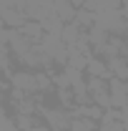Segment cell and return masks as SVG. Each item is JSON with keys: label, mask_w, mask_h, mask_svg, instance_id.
Returning a JSON list of instances; mask_svg holds the SVG:
<instances>
[{"label": "cell", "mask_w": 128, "mask_h": 131, "mask_svg": "<svg viewBox=\"0 0 128 131\" xmlns=\"http://www.w3.org/2000/svg\"><path fill=\"white\" fill-rule=\"evenodd\" d=\"M108 93H111V106L113 108L128 106V81L111 76V78H108Z\"/></svg>", "instance_id": "6da1fadb"}, {"label": "cell", "mask_w": 128, "mask_h": 131, "mask_svg": "<svg viewBox=\"0 0 128 131\" xmlns=\"http://www.w3.org/2000/svg\"><path fill=\"white\" fill-rule=\"evenodd\" d=\"M8 81L13 88H20V91H25V93H35V81H33V71H25V68H20V71H13L10 76H8Z\"/></svg>", "instance_id": "7a4b0ae2"}, {"label": "cell", "mask_w": 128, "mask_h": 131, "mask_svg": "<svg viewBox=\"0 0 128 131\" xmlns=\"http://www.w3.org/2000/svg\"><path fill=\"white\" fill-rule=\"evenodd\" d=\"M85 76H96V78H111V71H108V66L103 58H98V56H91L88 58V63H85V71H83Z\"/></svg>", "instance_id": "3957f363"}, {"label": "cell", "mask_w": 128, "mask_h": 131, "mask_svg": "<svg viewBox=\"0 0 128 131\" xmlns=\"http://www.w3.org/2000/svg\"><path fill=\"white\" fill-rule=\"evenodd\" d=\"M0 18H3L5 28H20L28 20V15L23 10H18V8H0Z\"/></svg>", "instance_id": "277c9868"}, {"label": "cell", "mask_w": 128, "mask_h": 131, "mask_svg": "<svg viewBox=\"0 0 128 131\" xmlns=\"http://www.w3.org/2000/svg\"><path fill=\"white\" fill-rule=\"evenodd\" d=\"M18 33H20L23 38H28L30 43H40V40H43V25H40L38 20H25V23L18 28Z\"/></svg>", "instance_id": "5b68a950"}, {"label": "cell", "mask_w": 128, "mask_h": 131, "mask_svg": "<svg viewBox=\"0 0 128 131\" xmlns=\"http://www.w3.org/2000/svg\"><path fill=\"white\" fill-rule=\"evenodd\" d=\"M50 8H53V15H58L63 23L73 20V15H75V5H73L70 0H53Z\"/></svg>", "instance_id": "8992f818"}, {"label": "cell", "mask_w": 128, "mask_h": 131, "mask_svg": "<svg viewBox=\"0 0 128 131\" xmlns=\"http://www.w3.org/2000/svg\"><path fill=\"white\" fill-rule=\"evenodd\" d=\"M106 66H108L111 76L128 81V61L123 58V56H113V58H108V61H106Z\"/></svg>", "instance_id": "52a82bcc"}, {"label": "cell", "mask_w": 128, "mask_h": 131, "mask_svg": "<svg viewBox=\"0 0 128 131\" xmlns=\"http://www.w3.org/2000/svg\"><path fill=\"white\" fill-rule=\"evenodd\" d=\"M73 20L80 25V30H88V28L96 23V13H93L91 8L80 5V8H75V15H73Z\"/></svg>", "instance_id": "ba28073f"}, {"label": "cell", "mask_w": 128, "mask_h": 131, "mask_svg": "<svg viewBox=\"0 0 128 131\" xmlns=\"http://www.w3.org/2000/svg\"><path fill=\"white\" fill-rule=\"evenodd\" d=\"M80 25L75 23V20H68V23H63V30H60V40H63L65 46H73L75 40H78V35H80Z\"/></svg>", "instance_id": "9c48e42d"}, {"label": "cell", "mask_w": 128, "mask_h": 131, "mask_svg": "<svg viewBox=\"0 0 128 131\" xmlns=\"http://www.w3.org/2000/svg\"><path fill=\"white\" fill-rule=\"evenodd\" d=\"M68 129H70V131H98V121H93V118H83V116H70Z\"/></svg>", "instance_id": "30bf717a"}, {"label": "cell", "mask_w": 128, "mask_h": 131, "mask_svg": "<svg viewBox=\"0 0 128 131\" xmlns=\"http://www.w3.org/2000/svg\"><path fill=\"white\" fill-rule=\"evenodd\" d=\"M10 121L18 126V131H28V129H33L35 124H40L35 116H25V114H13V118H10Z\"/></svg>", "instance_id": "8fae6325"}, {"label": "cell", "mask_w": 128, "mask_h": 131, "mask_svg": "<svg viewBox=\"0 0 128 131\" xmlns=\"http://www.w3.org/2000/svg\"><path fill=\"white\" fill-rule=\"evenodd\" d=\"M98 131H126V124H121V121H100Z\"/></svg>", "instance_id": "7c38bea8"}, {"label": "cell", "mask_w": 128, "mask_h": 131, "mask_svg": "<svg viewBox=\"0 0 128 131\" xmlns=\"http://www.w3.org/2000/svg\"><path fill=\"white\" fill-rule=\"evenodd\" d=\"M118 121L128 126V106H123V108H118Z\"/></svg>", "instance_id": "4fadbf2b"}, {"label": "cell", "mask_w": 128, "mask_h": 131, "mask_svg": "<svg viewBox=\"0 0 128 131\" xmlns=\"http://www.w3.org/2000/svg\"><path fill=\"white\" fill-rule=\"evenodd\" d=\"M8 35H10L8 28H0V46H8Z\"/></svg>", "instance_id": "5bb4252c"}, {"label": "cell", "mask_w": 128, "mask_h": 131, "mask_svg": "<svg viewBox=\"0 0 128 131\" xmlns=\"http://www.w3.org/2000/svg\"><path fill=\"white\" fill-rule=\"evenodd\" d=\"M28 131H50V126H45V124H35V126L28 129Z\"/></svg>", "instance_id": "9a60e30c"}, {"label": "cell", "mask_w": 128, "mask_h": 131, "mask_svg": "<svg viewBox=\"0 0 128 131\" xmlns=\"http://www.w3.org/2000/svg\"><path fill=\"white\" fill-rule=\"evenodd\" d=\"M58 131H70V129H58Z\"/></svg>", "instance_id": "2e32d148"}, {"label": "cell", "mask_w": 128, "mask_h": 131, "mask_svg": "<svg viewBox=\"0 0 128 131\" xmlns=\"http://www.w3.org/2000/svg\"><path fill=\"white\" fill-rule=\"evenodd\" d=\"M126 131H128V126H126Z\"/></svg>", "instance_id": "e0dca14e"}]
</instances>
